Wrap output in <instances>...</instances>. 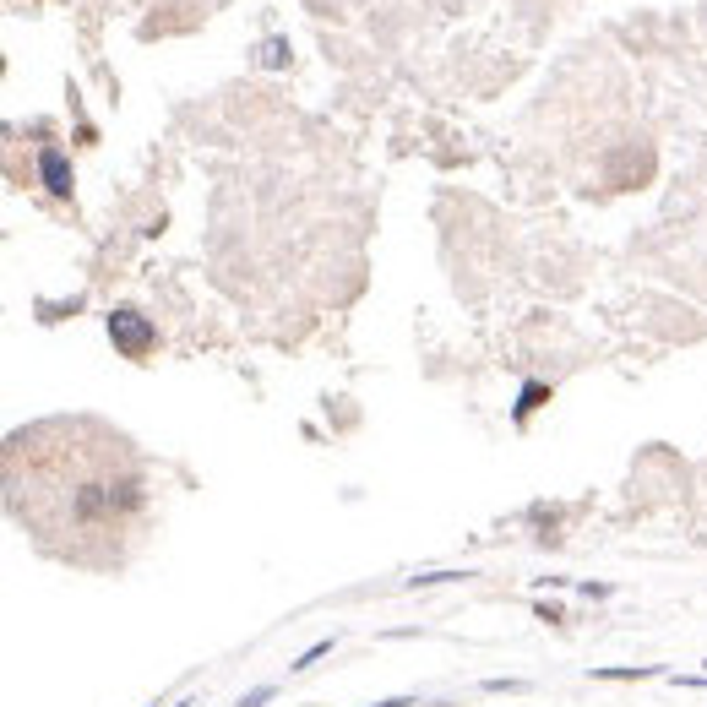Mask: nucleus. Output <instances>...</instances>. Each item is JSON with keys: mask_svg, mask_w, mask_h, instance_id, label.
Returning <instances> with one entry per match:
<instances>
[{"mask_svg": "<svg viewBox=\"0 0 707 707\" xmlns=\"http://www.w3.org/2000/svg\"><path fill=\"white\" fill-rule=\"evenodd\" d=\"M11 452L28 457V523L44 539H104L147 506L131 446L98 425H39L11 436Z\"/></svg>", "mask_w": 707, "mask_h": 707, "instance_id": "nucleus-1", "label": "nucleus"}, {"mask_svg": "<svg viewBox=\"0 0 707 707\" xmlns=\"http://www.w3.org/2000/svg\"><path fill=\"white\" fill-rule=\"evenodd\" d=\"M109 338H115V349L126 359H142L153 349V321L136 316V310H115V316H109Z\"/></svg>", "mask_w": 707, "mask_h": 707, "instance_id": "nucleus-2", "label": "nucleus"}, {"mask_svg": "<svg viewBox=\"0 0 707 707\" xmlns=\"http://www.w3.org/2000/svg\"><path fill=\"white\" fill-rule=\"evenodd\" d=\"M39 169H44V185L55 196H71V169H66V158H60V147H44L39 153Z\"/></svg>", "mask_w": 707, "mask_h": 707, "instance_id": "nucleus-3", "label": "nucleus"}, {"mask_svg": "<svg viewBox=\"0 0 707 707\" xmlns=\"http://www.w3.org/2000/svg\"><path fill=\"white\" fill-rule=\"evenodd\" d=\"M321 653H332V637H327V642H316V648H310V653H300V664H294V669H310V664L321 659Z\"/></svg>", "mask_w": 707, "mask_h": 707, "instance_id": "nucleus-4", "label": "nucleus"}, {"mask_svg": "<svg viewBox=\"0 0 707 707\" xmlns=\"http://www.w3.org/2000/svg\"><path fill=\"white\" fill-rule=\"evenodd\" d=\"M539 398H544V387H528L523 403H517V414H533V403H539Z\"/></svg>", "mask_w": 707, "mask_h": 707, "instance_id": "nucleus-5", "label": "nucleus"}, {"mask_svg": "<svg viewBox=\"0 0 707 707\" xmlns=\"http://www.w3.org/2000/svg\"><path fill=\"white\" fill-rule=\"evenodd\" d=\"M267 697H272V686H256V691H251V697H245V702H240V707H262V702H267Z\"/></svg>", "mask_w": 707, "mask_h": 707, "instance_id": "nucleus-6", "label": "nucleus"}]
</instances>
